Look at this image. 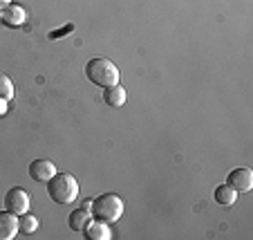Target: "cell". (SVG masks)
Listing matches in <instances>:
<instances>
[{
	"label": "cell",
	"instance_id": "13",
	"mask_svg": "<svg viewBox=\"0 0 253 240\" xmlns=\"http://www.w3.org/2000/svg\"><path fill=\"white\" fill-rule=\"evenodd\" d=\"M39 229V218L36 216H32V213H20L18 216V231L20 234H25V236H29V234H34V231Z\"/></svg>",
	"mask_w": 253,
	"mask_h": 240
},
{
	"label": "cell",
	"instance_id": "14",
	"mask_svg": "<svg viewBox=\"0 0 253 240\" xmlns=\"http://www.w3.org/2000/svg\"><path fill=\"white\" fill-rule=\"evenodd\" d=\"M11 96H14V83L7 74H0V99L9 101Z\"/></svg>",
	"mask_w": 253,
	"mask_h": 240
},
{
	"label": "cell",
	"instance_id": "10",
	"mask_svg": "<svg viewBox=\"0 0 253 240\" xmlns=\"http://www.w3.org/2000/svg\"><path fill=\"white\" fill-rule=\"evenodd\" d=\"M126 99H128V95H126V90L117 83V86H110L103 90V101L108 103L110 108H121L126 103Z\"/></svg>",
	"mask_w": 253,
	"mask_h": 240
},
{
	"label": "cell",
	"instance_id": "4",
	"mask_svg": "<svg viewBox=\"0 0 253 240\" xmlns=\"http://www.w3.org/2000/svg\"><path fill=\"white\" fill-rule=\"evenodd\" d=\"M5 207H7V211L16 213V216L29 211V193L25 191V189H20V187L9 189L7 195H5Z\"/></svg>",
	"mask_w": 253,
	"mask_h": 240
},
{
	"label": "cell",
	"instance_id": "16",
	"mask_svg": "<svg viewBox=\"0 0 253 240\" xmlns=\"http://www.w3.org/2000/svg\"><path fill=\"white\" fill-rule=\"evenodd\" d=\"M11 0H0V7H5V5H9Z\"/></svg>",
	"mask_w": 253,
	"mask_h": 240
},
{
	"label": "cell",
	"instance_id": "8",
	"mask_svg": "<svg viewBox=\"0 0 253 240\" xmlns=\"http://www.w3.org/2000/svg\"><path fill=\"white\" fill-rule=\"evenodd\" d=\"M0 20L5 25H9V27H18V25L25 23V9L20 5H14V2H9V5L0 7Z\"/></svg>",
	"mask_w": 253,
	"mask_h": 240
},
{
	"label": "cell",
	"instance_id": "1",
	"mask_svg": "<svg viewBox=\"0 0 253 240\" xmlns=\"http://www.w3.org/2000/svg\"><path fill=\"white\" fill-rule=\"evenodd\" d=\"M47 195L58 204H70L79 197V182L70 173H54L47 180Z\"/></svg>",
	"mask_w": 253,
	"mask_h": 240
},
{
	"label": "cell",
	"instance_id": "7",
	"mask_svg": "<svg viewBox=\"0 0 253 240\" xmlns=\"http://www.w3.org/2000/svg\"><path fill=\"white\" fill-rule=\"evenodd\" d=\"M18 236V216L11 211H0V240H11Z\"/></svg>",
	"mask_w": 253,
	"mask_h": 240
},
{
	"label": "cell",
	"instance_id": "3",
	"mask_svg": "<svg viewBox=\"0 0 253 240\" xmlns=\"http://www.w3.org/2000/svg\"><path fill=\"white\" fill-rule=\"evenodd\" d=\"M90 209H92V216L103 222H115L124 216V202L115 193H103V195L94 197Z\"/></svg>",
	"mask_w": 253,
	"mask_h": 240
},
{
	"label": "cell",
	"instance_id": "15",
	"mask_svg": "<svg viewBox=\"0 0 253 240\" xmlns=\"http://www.w3.org/2000/svg\"><path fill=\"white\" fill-rule=\"evenodd\" d=\"M70 32H74V25H65L63 29H54V32L47 34V36L52 41H56V39H63V36H65V34H70Z\"/></svg>",
	"mask_w": 253,
	"mask_h": 240
},
{
	"label": "cell",
	"instance_id": "6",
	"mask_svg": "<svg viewBox=\"0 0 253 240\" xmlns=\"http://www.w3.org/2000/svg\"><path fill=\"white\" fill-rule=\"evenodd\" d=\"M54 173H56V166L49 159H34L29 164V178L36 180V182H47Z\"/></svg>",
	"mask_w": 253,
	"mask_h": 240
},
{
	"label": "cell",
	"instance_id": "9",
	"mask_svg": "<svg viewBox=\"0 0 253 240\" xmlns=\"http://www.w3.org/2000/svg\"><path fill=\"white\" fill-rule=\"evenodd\" d=\"M83 236L87 240H110L112 238V231L108 227V222L103 220H90L87 227L83 229Z\"/></svg>",
	"mask_w": 253,
	"mask_h": 240
},
{
	"label": "cell",
	"instance_id": "2",
	"mask_svg": "<svg viewBox=\"0 0 253 240\" xmlns=\"http://www.w3.org/2000/svg\"><path fill=\"white\" fill-rule=\"evenodd\" d=\"M85 77L99 88H110L119 83V70L110 58H92L85 65Z\"/></svg>",
	"mask_w": 253,
	"mask_h": 240
},
{
	"label": "cell",
	"instance_id": "11",
	"mask_svg": "<svg viewBox=\"0 0 253 240\" xmlns=\"http://www.w3.org/2000/svg\"><path fill=\"white\" fill-rule=\"evenodd\" d=\"M90 220H92V213L87 211V207H83V209H77V211L70 213L67 225H70V229H74V231H83Z\"/></svg>",
	"mask_w": 253,
	"mask_h": 240
},
{
	"label": "cell",
	"instance_id": "12",
	"mask_svg": "<svg viewBox=\"0 0 253 240\" xmlns=\"http://www.w3.org/2000/svg\"><path fill=\"white\" fill-rule=\"evenodd\" d=\"M213 197H215V202H217V204L231 207V204H235V200H238V191H235L233 187H229V184H222V187L215 189Z\"/></svg>",
	"mask_w": 253,
	"mask_h": 240
},
{
	"label": "cell",
	"instance_id": "5",
	"mask_svg": "<svg viewBox=\"0 0 253 240\" xmlns=\"http://www.w3.org/2000/svg\"><path fill=\"white\" fill-rule=\"evenodd\" d=\"M226 184L233 187L238 193H249L253 189V171L251 168H235L229 173Z\"/></svg>",
	"mask_w": 253,
	"mask_h": 240
}]
</instances>
